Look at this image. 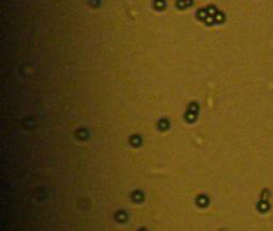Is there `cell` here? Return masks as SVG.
<instances>
[{
	"instance_id": "obj_2",
	"label": "cell",
	"mask_w": 273,
	"mask_h": 231,
	"mask_svg": "<svg viewBox=\"0 0 273 231\" xmlns=\"http://www.w3.org/2000/svg\"><path fill=\"white\" fill-rule=\"evenodd\" d=\"M258 209H259L260 211H263V212H266V211H268L270 209V204L268 201L263 200L259 204V206H258Z\"/></svg>"
},
{
	"instance_id": "obj_3",
	"label": "cell",
	"mask_w": 273,
	"mask_h": 231,
	"mask_svg": "<svg viewBox=\"0 0 273 231\" xmlns=\"http://www.w3.org/2000/svg\"><path fill=\"white\" fill-rule=\"evenodd\" d=\"M269 195H270V192L267 190V189H265V190L263 191V194H261V200L268 201V199H269Z\"/></svg>"
},
{
	"instance_id": "obj_1",
	"label": "cell",
	"mask_w": 273,
	"mask_h": 231,
	"mask_svg": "<svg viewBox=\"0 0 273 231\" xmlns=\"http://www.w3.org/2000/svg\"><path fill=\"white\" fill-rule=\"evenodd\" d=\"M200 18H202L203 21L208 25H212L215 23H223L225 17L224 14L222 12H219L217 10V8L215 7H209L207 9H203L200 12Z\"/></svg>"
}]
</instances>
